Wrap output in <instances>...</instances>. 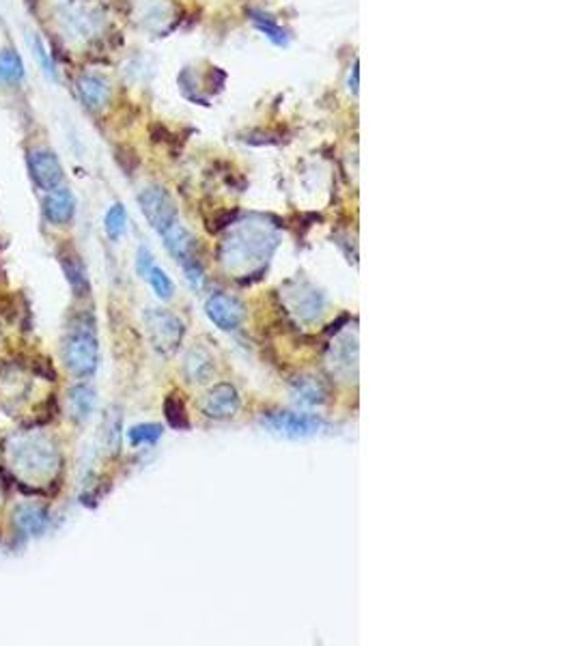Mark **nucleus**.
I'll return each mask as SVG.
<instances>
[{"instance_id":"obj_7","label":"nucleus","mask_w":575,"mask_h":646,"mask_svg":"<svg viewBox=\"0 0 575 646\" xmlns=\"http://www.w3.org/2000/svg\"><path fill=\"white\" fill-rule=\"evenodd\" d=\"M205 313L213 326L222 332H235L246 317L242 304L226 293H213L205 304Z\"/></svg>"},{"instance_id":"obj_10","label":"nucleus","mask_w":575,"mask_h":646,"mask_svg":"<svg viewBox=\"0 0 575 646\" xmlns=\"http://www.w3.org/2000/svg\"><path fill=\"white\" fill-rule=\"evenodd\" d=\"M43 211L46 218L52 224H67L76 213V199L67 188H57L50 190V194L43 201Z\"/></svg>"},{"instance_id":"obj_16","label":"nucleus","mask_w":575,"mask_h":646,"mask_svg":"<svg viewBox=\"0 0 575 646\" xmlns=\"http://www.w3.org/2000/svg\"><path fill=\"white\" fill-rule=\"evenodd\" d=\"M213 371V362L207 351L203 349H192L186 358V375L190 377V382H207Z\"/></svg>"},{"instance_id":"obj_3","label":"nucleus","mask_w":575,"mask_h":646,"mask_svg":"<svg viewBox=\"0 0 575 646\" xmlns=\"http://www.w3.org/2000/svg\"><path fill=\"white\" fill-rule=\"evenodd\" d=\"M11 455L15 465H20L24 472L35 476L50 474L57 463V451L43 438H22L11 448Z\"/></svg>"},{"instance_id":"obj_14","label":"nucleus","mask_w":575,"mask_h":646,"mask_svg":"<svg viewBox=\"0 0 575 646\" xmlns=\"http://www.w3.org/2000/svg\"><path fill=\"white\" fill-rule=\"evenodd\" d=\"M95 390L86 384H78L69 390V405H71V414H74L76 420H86L88 416L93 414L95 409Z\"/></svg>"},{"instance_id":"obj_2","label":"nucleus","mask_w":575,"mask_h":646,"mask_svg":"<svg viewBox=\"0 0 575 646\" xmlns=\"http://www.w3.org/2000/svg\"><path fill=\"white\" fill-rule=\"evenodd\" d=\"M65 366L78 377H91L97 371L99 362V345L91 323H76L69 330L63 345Z\"/></svg>"},{"instance_id":"obj_9","label":"nucleus","mask_w":575,"mask_h":646,"mask_svg":"<svg viewBox=\"0 0 575 646\" xmlns=\"http://www.w3.org/2000/svg\"><path fill=\"white\" fill-rule=\"evenodd\" d=\"M240 392L233 384H215L203 401V411L205 416L213 418V420H226L233 418L240 411Z\"/></svg>"},{"instance_id":"obj_1","label":"nucleus","mask_w":575,"mask_h":646,"mask_svg":"<svg viewBox=\"0 0 575 646\" xmlns=\"http://www.w3.org/2000/svg\"><path fill=\"white\" fill-rule=\"evenodd\" d=\"M278 246L276 226L267 224L265 218H255L237 222L228 231L226 239L222 242L220 259L233 272H250V269H263V263L272 257Z\"/></svg>"},{"instance_id":"obj_23","label":"nucleus","mask_w":575,"mask_h":646,"mask_svg":"<svg viewBox=\"0 0 575 646\" xmlns=\"http://www.w3.org/2000/svg\"><path fill=\"white\" fill-rule=\"evenodd\" d=\"M93 17H95L93 13H88V11H84V9H69L67 15H65V20H67V24H69L71 28L78 30L80 35H84V37H86V32H91L93 26H95Z\"/></svg>"},{"instance_id":"obj_13","label":"nucleus","mask_w":575,"mask_h":646,"mask_svg":"<svg viewBox=\"0 0 575 646\" xmlns=\"http://www.w3.org/2000/svg\"><path fill=\"white\" fill-rule=\"evenodd\" d=\"M78 93L86 108L99 110V108H104L108 99H110V86L99 76H82L78 82Z\"/></svg>"},{"instance_id":"obj_4","label":"nucleus","mask_w":575,"mask_h":646,"mask_svg":"<svg viewBox=\"0 0 575 646\" xmlns=\"http://www.w3.org/2000/svg\"><path fill=\"white\" fill-rule=\"evenodd\" d=\"M145 326H147L153 347L164 355H170L177 351L186 332L182 319L162 309H149L145 313Z\"/></svg>"},{"instance_id":"obj_24","label":"nucleus","mask_w":575,"mask_h":646,"mask_svg":"<svg viewBox=\"0 0 575 646\" xmlns=\"http://www.w3.org/2000/svg\"><path fill=\"white\" fill-rule=\"evenodd\" d=\"M28 41H30L32 52L37 54V59H39V63H41V67H43L46 74H48V76H52V78H57V74H54V65H52V63H50V59H48V52H46V48H43V43H41V39L37 37V35H30Z\"/></svg>"},{"instance_id":"obj_20","label":"nucleus","mask_w":575,"mask_h":646,"mask_svg":"<svg viewBox=\"0 0 575 646\" xmlns=\"http://www.w3.org/2000/svg\"><path fill=\"white\" fill-rule=\"evenodd\" d=\"M145 278L149 280L151 289L155 291V295H157L159 300H170V297H173V293H175V284H173V280L168 278V274H166L162 267H157V265L153 263Z\"/></svg>"},{"instance_id":"obj_11","label":"nucleus","mask_w":575,"mask_h":646,"mask_svg":"<svg viewBox=\"0 0 575 646\" xmlns=\"http://www.w3.org/2000/svg\"><path fill=\"white\" fill-rule=\"evenodd\" d=\"M59 259H61V265H63V272L67 276V282H69L71 289H74V295H78V297L88 295V289H91V286H88V276H86V269H84L82 259L74 253V250H69V248L61 250Z\"/></svg>"},{"instance_id":"obj_18","label":"nucleus","mask_w":575,"mask_h":646,"mask_svg":"<svg viewBox=\"0 0 575 646\" xmlns=\"http://www.w3.org/2000/svg\"><path fill=\"white\" fill-rule=\"evenodd\" d=\"M24 76V65L20 54L13 50H3L0 52V84H11L22 80Z\"/></svg>"},{"instance_id":"obj_26","label":"nucleus","mask_w":575,"mask_h":646,"mask_svg":"<svg viewBox=\"0 0 575 646\" xmlns=\"http://www.w3.org/2000/svg\"><path fill=\"white\" fill-rule=\"evenodd\" d=\"M349 91L353 95H358V86H360V71H358V61H353V67L349 71Z\"/></svg>"},{"instance_id":"obj_6","label":"nucleus","mask_w":575,"mask_h":646,"mask_svg":"<svg viewBox=\"0 0 575 646\" xmlns=\"http://www.w3.org/2000/svg\"><path fill=\"white\" fill-rule=\"evenodd\" d=\"M138 203H140L142 213H145V218L149 220V224L159 233V235L162 233H166L173 224L179 222L177 207H175L173 199L164 188H157V186L145 188L138 196Z\"/></svg>"},{"instance_id":"obj_12","label":"nucleus","mask_w":575,"mask_h":646,"mask_svg":"<svg viewBox=\"0 0 575 646\" xmlns=\"http://www.w3.org/2000/svg\"><path fill=\"white\" fill-rule=\"evenodd\" d=\"M13 522L22 532L39 536L48 528V511L39 505H22L13 513Z\"/></svg>"},{"instance_id":"obj_19","label":"nucleus","mask_w":575,"mask_h":646,"mask_svg":"<svg viewBox=\"0 0 575 646\" xmlns=\"http://www.w3.org/2000/svg\"><path fill=\"white\" fill-rule=\"evenodd\" d=\"M253 22L274 46H286V43H289V35H286V30L280 28L274 20H269L267 15L253 11Z\"/></svg>"},{"instance_id":"obj_8","label":"nucleus","mask_w":575,"mask_h":646,"mask_svg":"<svg viewBox=\"0 0 575 646\" xmlns=\"http://www.w3.org/2000/svg\"><path fill=\"white\" fill-rule=\"evenodd\" d=\"M28 168L41 190H57L63 182V166L50 149H35L28 155Z\"/></svg>"},{"instance_id":"obj_15","label":"nucleus","mask_w":575,"mask_h":646,"mask_svg":"<svg viewBox=\"0 0 575 646\" xmlns=\"http://www.w3.org/2000/svg\"><path fill=\"white\" fill-rule=\"evenodd\" d=\"M293 397L304 405H321L328 397V390L317 377H298L293 382Z\"/></svg>"},{"instance_id":"obj_5","label":"nucleus","mask_w":575,"mask_h":646,"mask_svg":"<svg viewBox=\"0 0 575 646\" xmlns=\"http://www.w3.org/2000/svg\"><path fill=\"white\" fill-rule=\"evenodd\" d=\"M263 427L282 438H311L326 429L319 416L315 414H298V411H276L261 418Z\"/></svg>"},{"instance_id":"obj_22","label":"nucleus","mask_w":575,"mask_h":646,"mask_svg":"<svg viewBox=\"0 0 575 646\" xmlns=\"http://www.w3.org/2000/svg\"><path fill=\"white\" fill-rule=\"evenodd\" d=\"M132 446H140V444H155L162 438V427L159 424H136L130 429L128 433Z\"/></svg>"},{"instance_id":"obj_25","label":"nucleus","mask_w":575,"mask_h":646,"mask_svg":"<svg viewBox=\"0 0 575 646\" xmlns=\"http://www.w3.org/2000/svg\"><path fill=\"white\" fill-rule=\"evenodd\" d=\"M151 265H153V257H151V253L147 248H140L138 250V259H136V269H138V274L145 278L147 276V272L151 269Z\"/></svg>"},{"instance_id":"obj_17","label":"nucleus","mask_w":575,"mask_h":646,"mask_svg":"<svg viewBox=\"0 0 575 646\" xmlns=\"http://www.w3.org/2000/svg\"><path fill=\"white\" fill-rule=\"evenodd\" d=\"M164 416H166V422L177 429V431H186L190 429V418H188V407L182 399V394L177 392H170L166 401H164Z\"/></svg>"},{"instance_id":"obj_21","label":"nucleus","mask_w":575,"mask_h":646,"mask_svg":"<svg viewBox=\"0 0 575 646\" xmlns=\"http://www.w3.org/2000/svg\"><path fill=\"white\" fill-rule=\"evenodd\" d=\"M125 224H128V213H125V207L121 203L113 205L106 213V233L110 239H119L125 233Z\"/></svg>"}]
</instances>
